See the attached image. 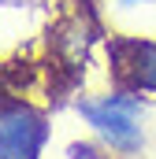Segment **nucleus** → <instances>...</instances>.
<instances>
[{
    "label": "nucleus",
    "mask_w": 156,
    "mask_h": 159,
    "mask_svg": "<svg viewBox=\"0 0 156 159\" xmlns=\"http://www.w3.org/2000/svg\"><path fill=\"white\" fill-rule=\"evenodd\" d=\"M78 115L97 129V137L115 148L123 156L138 152L145 133H141V100L130 93H115V96H100V100H82Z\"/></svg>",
    "instance_id": "f257e3e1"
},
{
    "label": "nucleus",
    "mask_w": 156,
    "mask_h": 159,
    "mask_svg": "<svg viewBox=\"0 0 156 159\" xmlns=\"http://www.w3.org/2000/svg\"><path fill=\"white\" fill-rule=\"evenodd\" d=\"M45 137H48V126L41 111L26 104L0 107V159H37Z\"/></svg>",
    "instance_id": "f03ea898"
},
{
    "label": "nucleus",
    "mask_w": 156,
    "mask_h": 159,
    "mask_svg": "<svg viewBox=\"0 0 156 159\" xmlns=\"http://www.w3.org/2000/svg\"><path fill=\"white\" fill-rule=\"evenodd\" d=\"M123 78L134 89L156 93V41H141V44H126V59H123Z\"/></svg>",
    "instance_id": "7ed1b4c3"
}]
</instances>
